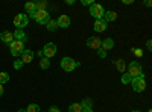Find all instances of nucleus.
Returning a JSON list of instances; mask_svg holds the SVG:
<instances>
[{"label":"nucleus","mask_w":152,"mask_h":112,"mask_svg":"<svg viewBox=\"0 0 152 112\" xmlns=\"http://www.w3.org/2000/svg\"><path fill=\"white\" fill-rule=\"evenodd\" d=\"M56 23H58V27H61V29H67V27L70 26V17L66 15V14H62V15L58 17Z\"/></svg>","instance_id":"obj_9"},{"label":"nucleus","mask_w":152,"mask_h":112,"mask_svg":"<svg viewBox=\"0 0 152 112\" xmlns=\"http://www.w3.org/2000/svg\"><path fill=\"white\" fill-rule=\"evenodd\" d=\"M41 53H43V56L47 58V59L53 58V56L56 55V44H53V43H47V44L44 46V48L41 50Z\"/></svg>","instance_id":"obj_7"},{"label":"nucleus","mask_w":152,"mask_h":112,"mask_svg":"<svg viewBox=\"0 0 152 112\" xmlns=\"http://www.w3.org/2000/svg\"><path fill=\"white\" fill-rule=\"evenodd\" d=\"M116 67H117L119 73H125V68H126V65H125V61H123V59L116 61Z\"/></svg>","instance_id":"obj_21"},{"label":"nucleus","mask_w":152,"mask_h":112,"mask_svg":"<svg viewBox=\"0 0 152 112\" xmlns=\"http://www.w3.org/2000/svg\"><path fill=\"white\" fill-rule=\"evenodd\" d=\"M97 55H99V58H107V52L102 50V48H99V50H97Z\"/></svg>","instance_id":"obj_28"},{"label":"nucleus","mask_w":152,"mask_h":112,"mask_svg":"<svg viewBox=\"0 0 152 112\" xmlns=\"http://www.w3.org/2000/svg\"><path fill=\"white\" fill-rule=\"evenodd\" d=\"M32 61H34V52L24 48L23 53H21V62H23V64H31Z\"/></svg>","instance_id":"obj_10"},{"label":"nucleus","mask_w":152,"mask_h":112,"mask_svg":"<svg viewBox=\"0 0 152 112\" xmlns=\"http://www.w3.org/2000/svg\"><path fill=\"white\" fill-rule=\"evenodd\" d=\"M24 9H26V11L29 12V14H31V12H35V11H37V8H35V3H34V2H28L26 5H24Z\"/></svg>","instance_id":"obj_23"},{"label":"nucleus","mask_w":152,"mask_h":112,"mask_svg":"<svg viewBox=\"0 0 152 112\" xmlns=\"http://www.w3.org/2000/svg\"><path fill=\"white\" fill-rule=\"evenodd\" d=\"M81 106H82V112H93V100L91 98H84Z\"/></svg>","instance_id":"obj_13"},{"label":"nucleus","mask_w":152,"mask_h":112,"mask_svg":"<svg viewBox=\"0 0 152 112\" xmlns=\"http://www.w3.org/2000/svg\"><path fill=\"white\" fill-rule=\"evenodd\" d=\"M134 55L135 56H142L143 53H142V50H138V48H137V50H134Z\"/></svg>","instance_id":"obj_32"},{"label":"nucleus","mask_w":152,"mask_h":112,"mask_svg":"<svg viewBox=\"0 0 152 112\" xmlns=\"http://www.w3.org/2000/svg\"><path fill=\"white\" fill-rule=\"evenodd\" d=\"M66 3H67V5H73V3H75V0H67Z\"/></svg>","instance_id":"obj_34"},{"label":"nucleus","mask_w":152,"mask_h":112,"mask_svg":"<svg viewBox=\"0 0 152 112\" xmlns=\"http://www.w3.org/2000/svg\"><path fill=\"white\" fill-rule=\"evenodd\" d=\"M40 67H41L43 70H47V68L50 67V61H49L47 58H44V56H43V58L40 59Z\"/></svg>","instance_id":"obj_20"},{"label":"nucleus","mask_w":152,"mask_h":112,"mask_svg":"<svg viewBox=\"0 0 152 112\" xmlns=\"http://www.w3.org/2000/svg\"><path fill=\"white\" fill-rule=\"evenodd\" d=\"M2 95H3V85L0 83V97H2Z\"/></svg>","instance_id":"obj_33"},{"label":"nucleus","mask_w":152,"mask_h":112,"mask_svg":"<svg viewBox=\"0 0 152 112\" xmlns=\"http://www.w3.org/2000/svg\"><path fill=\"white\" fill-rule=\"evenodd\" d=\"M0 40H2L3 43H6L8 46L14 41V33H11L9 30H5V32H2L0 33Z\"/></svg>","instance_id":"obj_12"},{"label":"nucleus","mask_w":152,"mask_h":112,"mask_svg":"<svg viewBox=\"0 0 152 112\" xmlns=\"http://www.w3.org/2000/svg\"><path fill=\"white\" fill-rule=\"evenodd\" d=\"M104 14H105V9H104V6H102V5L94 3V5H91V6H90V15H91V17H94L96 20H100V18L104 17Z\"/></svg>","instance_id":"obj_6"},{"label":"nucleus","mask_w":152,"mask_h":112,"mask_svg":"<svg viewBox=\"0 0 152 112\" xmlns=\"http://www.w3.org/2000/svg\"><path fill=\"white\" fill-rule=\"evenodd\" d=\"M81 3H82L84 6H91V5H94L93 0H81Z\"/></svg>","instance_id":"obj_27"},{"label":"nucleus","mask_w":152,"mask_h":112,"mask_svg":"<svg viewBox=\"0 0 152 112\" xmlns=\"http://www.w3.org/2000/svg\"><path fill=\"white\" fill-rule=\"evenodd\" d=\"M28 23H29V17L26 14H17L14 17V26L17 29H21L23 30V27L28 26Z\"/></svg>","instance_id":"obj_5"},{"label":"nucleus","mask_w":152,"mask_h":112,"mask_svg":"<svg viewBox=\"0 0 152 112\" xmlns=\"http://www.w3.org/2000/svg\"><path fill=\"white\" fill-rule=\"evenodd\" d=\"M69 112H82L81 103H72V105L69 106Z\"/></svg>","instance_id":"obj_18"},{"label":"nucleus","mask_w":152,"mask_h":112,"mask_svg":"<svg viewBox=\"0 0 152 112\" xmlns=\"http://www.w3.org/2000/svg\"><path fill=\"white\" fill-rule=\"evenodd\" d=\"M6 82H9V74L8 73H5V71H2L0 73V83H6Z\"/></svg>","instance_id":"obj_25"},{"label":"nucleus","mask_w":152,"mask_h":112,"mask_svg":"<svg viewBox=\"0 0 152 112\" xmlns=\"http://www.w3.org/2000/svg\"><path fill=\"white\" fill-rule=\"evenodd\" d=\"M9 50H11V55H12V56H15V58L20 56V55L23 53V50H24V43L14 40V41L9 44Z\"/></svg>","instance_id":"obj_3"},{"label":"nucleus","mask_w":152,"mask_h":112,"mask_svg":"<svg viewBox=\"0 0 152 112\" xmlns=\"http://www.w3.org/2000/svg\"><path fill=\"white\" fill-rule=\"evenodd\" d=\"M26 112H40V106L38 105H29Z\"/></svg>","instance_id":"obj_26"},{"label":"nucleus","mask_w":152,"mask_h":112,"mask_svg":"<svg viewBox=\"0 0 152 112\" xmlns=\"http://www.w3.org/2000/svg\"><path fill=\"white\" fill-rule=\"evenodd\" d=\"M49 112H59V109H58V106H50Z\"/></svg>","instance_id":"obj_30"},{"label":"nucleus","mask_w":152,"mask_h":112,"mask_svg":"<svg viewBox=\"0 0 152 112\" xmlns=\"http://www.w3.org/2000/svg\"><path fill=\"white\" fill-rule=\"evenodd\" d=\"M107 21H104L102 18L100 20H96L94 21V32H104V30H107Z\"/></svg>","instance_id":"obj_14"},{"label":"nucleus","mask_w":152,"mask_h":112,"mask_svg":"<svg viewBox=\"0 0 152 112\" xmlns=\"http://www.w3.org/2000/svg\"><path fill=\"white\" fill-rule=\"evenodd\" d=\"M128 74L134 79V77H140V76H145L143 74V68L140 65V62H137V61H132L131 64L128 65Z\"/></svg>","instance_id":"obj_1"},{"label":"nucleus","mask_w":152,"mask_h":112,"mask_svg":"<svg viewBox=\"0 0 152 112\" xmlns=\"http://www.w3.org/2000/svg\"><path fill=\"white\" fill-rule=\"evenodd\" d=\"M14 40H17V41H21V43H24V41H28V35L24 33L21 29H17L15 32H14Z\"/></svg>","instance_id":"obj_16"},{"label":"nucleus","mask_w":152,"mask_h":112,"mask_svg":"<svg viewBox=\"0 0 152 112\" xmlns=\"http://www.w3.org/2000/svg\"><path fill=\"white\" fill-rule=\"evenodd\" d=\"M46 27H47V30L53 32V30H56V29H58V23H56L55 20H50V21L46 24Z\"/></svg>","instance_id":"obj_19"},{"label":"nucleus","mask_w":152,"mask_h":112,"mask_svg":"<svg viewBox=\"0 0 152 112\" xmlns=\"http://www.w3.org/2000/svg\"><path fill=\"white\" fill-rule=\"evenodd\" d=\"M131 80H132V77L129 76L128 73H123V74H122V79H120L122 83H125V85H126V83H131Z\"/></svg>","instance_id":"obj_24"},{"label":"nucleus","mask_w":152,"mask_h":112,"mask_svg":"<svg viewBox=\"0 0 152 112\" xmlns=\"http://www.w3.org/2000/svg\"><path fill=\"white\" fill-rule=\"evenodd\" d=\"M35 8H37V11H46L47 2H44V0H41V2H37V3H35Z\"/></svg>","instance_id":"obj_22"},{"label":"nucleus","mask_w":152,"mask_h":112,"mask_svg":"<svg viewBox=\"0 0 152 112\" xmlns=\"http://www.w3.org/2000/svg\"><path fill=\"white\" fill-rule=\"evenodd\" d=\"M34 20L38 21L40 24H44V26H46V24L50 21V15H49V12H46V11H35Z\"/></svg>","instance_id":"obj_8"},{"label":"nucleus","mask_w":152,"mask_h":112,"mask_svg":"<svg viewBox=\"0 0 152 112\" xmlns=\"http://www.w3.org/2000/svg\"><path fill=\"white\" fill-rule=\"evenodd\" d=\"M81 64L78 61H75V59H72V58H69V56H66V58H62L61 59V67H62V70L64 71H73L75 68H78Z\"/></svg>","instance_id":"obj_2"},{"label":"nucleus","mask_w":152,"mask_h":112,"mask_svg":"<svg viewBox=\"0 0 152 112\" xmlns=\"http://www.w3.org/2000/svg\"><path fill=\"white\" fill-rule=\"evenodd\" d=\"M18 112H26V109H20Z\"/></svg>","instance_id":"obj_35"},{"label":"nucleus","mask_w":152,"mask_h":112,"mask_svg":"<svg viewBox=\"0 0 152 112\" xmlns=\"http://www.w3.org/2000/svg\"><path fill=\"white\" fill-rule=\"evenodd\" d=\"M131 85H132V90L135 92H142L145 91L146 88V82H145V76H140V77H134L131 80Z\"/></svg>","instance_id":"obj_4"},{"label":"nucleus","mask_w":152,"mask_h":112,"mask_svg":"<svg viewBox=\"0 0 152 112\" xmlns=\"http://www.w3.org/2000/svg\"><path fill=\"white\" fill-rule=\"evenodd\" d=\"M116 18H117V12H114V11H105V14H104V17H102V20L107 21V23L114 21Z\"/></svg>","instance_id":"obj_15"},{"label":"nucleus","mask_w":152,"mask_h":112,"mask_svg":"<svg viewBox=\"0 0 152 112\" xmlns=\"http://www.w3.org/2000/svg\"><path fill=\"white\" fill-rule=\"evenodd\" d=\"M114 47V41L111 40V38H107V40H104L102 41V44H100V48H102V50H110V48H113Z\"/></svg>","instance_id":"obj_17"},{"label":"nucleus","mask_w":152,"mask_h":112,"mask_svg":"<svg viewBox=\"0 0 152 112\" xmlns=\"http://www.w3.org/2000/svg\"><path fill=\"white\" fill-rule=\"evenodd\" d=\"M132 112H140V111H132Z\"/></svg>","instance_id":"obj_36"},{"label":"nucleus","mask_w":152,"mask_h":112,"mask_svg":"<svg viewBox=\"0 0 152 112\" xmlns=\"http://www.w3.org/2000/svg\"><path fill=\"white\" fill-rule=\"evenodd\" d=\"M146 47H148V50H152V41L151 40L146 41Z\"/></svg>","instance_id":"obj_31"},{"label":"nucleus","mask_w":152,"mask_h":112,"mask_svg":"<svg viewBox=\"0 0 152 112\" xmlns=\"http://www.w3.org/2000/svg\"><path fill=\"white\" fill-rule=\"evenodd\" d=\"M100 44H102V41H100L97 36H91V38L87 40V46L90 48H94V50H99L100 48Z\"/></svg>","instance_id":"obj_11"},{"label":"nucleus","mask_w":152,"mask_h":112,"mask_svg":"<svg viewBox=\"0 0 152 112\" xmlns=\"http://www.w3.org/2000/svg\"><path fill=\"white\" fill-rule=\"evenodd\" d=\"M23 65H24V64H23V62H21V61H15V62H14V67H15L17 70H18V68H21Z\"/></svg>","instance_id":"obj_29"}]
</instances>
